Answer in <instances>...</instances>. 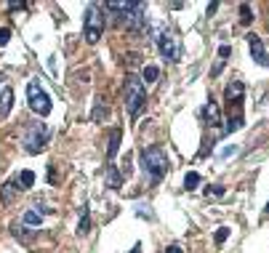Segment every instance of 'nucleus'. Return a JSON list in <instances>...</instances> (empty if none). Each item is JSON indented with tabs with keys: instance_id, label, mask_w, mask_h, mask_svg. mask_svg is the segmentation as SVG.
<instances>
[{
	"instance_id": "4",
	"label": "nucleus",
	"mask_w": 269,
	"mask_h": 253,
	"mask_svg": "<svg viewBox=\"0 0 269 253\" xmlns=\"http://www.w3.org/2000/svg\"><path fill=\"white\" fill-rule=\"evenodd\" d=\"M27 104H29V110H32L35 115H40V118L51 115V110H53L51 96L40 88V83H37V80H29L27 83Z\"/></svg>"
},
{
	"instance_id": "22",
	"label": "nucleus",
	"mask_w": 269,
	"mask_h": 253,
	"mask_svg": "<svg viewBox=\"0 0 269 253\" xmlns=\"http://www.w3.org/2000/svg\"><path fill=\"white\" fill-rule=\"evenodd\" d=\"M227 237H229V227H219L216 235H213V243L221 245V243H227Z\"/></svg>"
},
{
	"instance_id": "27",
	"label": "nucleus",
	"mask_w": 269,
	"mask_h": 253,
	"mask_svg": "<svg viewBox=\"0 0 269 253\" xmlns=\"http://www.w3.org/2000/svg\"><path fill=\"white\" fill-rule=\"evenodd\" d=\"M165 253H184V251H181V245L173 243V245H168V248H165Z\"/></svg>"
},
{
	"instance_id": "8",
	"label": "nucleus",
	"mask_w": 269,
	"mask_h": 253,
	"mask_svg": "<svg viewBox=\"0 0 269 253\" xmlns=\"http://www.w3.org/2000/svg\"><path fill=\"white\" fill-rule=\"evenodd\" d=\"M243 96H245V86H243V80H232L227 86V91H224V102H229V104H240L243 102Z\"/></svg>"
},
{
	"instance_id": "26",
	"label": "nucleus",
	"mask_w": 269,
	"mask_h": 253,
	"mask_svg": "<svg viewBox=\"0 0 269 253\" xmlns=\"http://www.w3.org/2000/svg\"><path fill=\"white\" fill-rule=\"evenodd\" d=\"M235 152H237V147L232 144V147H224V149H221V152H219V157H232Z\"/></svg>"
},
{
	"instance_id": "20",
	"label": "nucleus",
	"mask_w": 269,
	"mask_h": 253,
	"mask_svg": "<svg viewBox=\"0 0 269 253\" xmlns=\"http://www.w3.org/2000/svg\"><path fill=\"white\" fill-rule=\"evenodd\" d=\"M32 184H35V173H32V171H21V173H19V187H21V189L32 187Z\"/></svg>"
},
{
	"instance_id": "18",
	"label": "nucleus",
	"mask_w": 269,
	"mask_h": 253,
	"mask_svg": "<svg viewBox=\"0 0 269 253\" xmlns=\"http://www.w3.org/2000/svg\"><path fill=\"white\" fill-rule=\"evenodd\" d=\"M200 184V173L197 171H189L187 176H184V189H197Z\"/></svg>"
},
{
	"instance_id": "28",
	"label": "nucleus",
	"mask_w": 269,
	"mask_h": 253,
	"mask_svg": "<svg viewBox=\"0 0 269 253\" xmlns=\"http://www.w3.org/2000/svg\"><path fill=\"white\" fill-rule=\"evenodd\" d=\"M128 253H141V245H139V243H136V245H134V248H131Z\"/></svg>"
},
{
	"instance_id": "9",
	"label": "nucleus",
	"mask_w": 269,
	"mask_h": 253,
	"mask_svg": "<svg viewBox=\"0 0 269 253\" xmlns=\"http://www.w3.org/2000/svg\"><path fill=\"white\" fill-rule=\"evenodd\" d=\"M200 118L208 120V126H221V110H219V104L216 102H208L203 110H200Z\"/></svg>"
},
{
	"instance_id": "1",
	"label": "nucleus",
	"mask_w": 269,
	"mask_h": 253,
	"mask_svg": "<svg viewBox=\"0 0 269 253\" xmlns=\"http://www.w3.org/2000/svg\"><path fill=\"white\" fill-rule=\"evenodd\" d=\"M123 96H126V110L131 115V120H136L144 112V104H147V88H144V80L136 78V75H128L126 83H123Z\"/></svg>"
},
{
	"instance_id": "2",
	"label": "nucleus",
	"mask_w": 269,
	"mask_h": 253,
	"mask_svg": "<svg viewBox=\"0 0 269 253\" xmlns=\"http://www.w3.org/2000/svg\"><path fill=\"white\" fill-rule=\"evenodd\" d=\"M139 163H141V171L149 176L152 181H160L168 171V160H165V152L160 147H144L141 155H139Z\"/></svg>"
},
{
	"instance_id": "29",
	"label": "nucleus",
	"mask_w": 269,
	"mask_h": 253,
	"mask_svg": "<svg viewBox=\"0 0 269 253\" xmlns=\"http://www.w3.org/2000/svg\"><path fill=\"white\" fill-rule=\"evenodd\" d=\"M267 213H269V203H267Z\"/></svg>"
},
{
	"instance_id": "6",
	"label": "nucleus",
	"mask_w": 269,
	"mask_h": 253,
	"mask_svg": "<svg viewBox=\"0 0 269 253\" xmlns=\"http://www.w3.org/2000/svg\"><path fill=\"white\" fill-rule=\"evenodd\" d=\"M157 53L168 61H179L181 56V43H179V35L168 32V29H163V32L157 35Z\"/></svg>"
},
{
	"instance_id": "10",
	"label": "nucleus",
	"mask_w": 269,
	"mask_h": 253,
	"mask_svg": "<svg viewBox=\"0 0 269 253\" xmlns=\"http://www.w3.org/2000/svg\"><path fill=\"white\" fill-rule=\"evenodd\" d=\"M19 179L16 181H5L3 184V189H0V200H3V203H13V200H16V192H19Z\"/></svg>"
},
{
	"instance_id": "24",
	"label": "nucleus",
	"mask_w": 269,
	"mask_h": 253,
	"mask_svg": "<svg viewBox=\"0 0 269 253\" xmlns=\"http://www.w3.org/2000/svg\"><path fill=\"white\" fill-rule=\"evenodd\" d=\"M229 53H232V48H229V45H219V61H227Z\"/></svg>"
},
{
	"instance_id": "11",
	"label": "nucleus",
	"mask_w": 269,
	"mask_h": 253,
	"mask_svg": "<svg viewBox=\"0 0 269 253\" xmlns=\"http://www.w3.org/2000/svg\"><path fill=\"white\" fill-rule=\"evenodd\" d=\"M243 126H245V118H243V112H240V115H232V118L227 120V126L221 128V136H229V133L240 131Z\"/></svg>"
},
{
	"instance_id": "12",
	"label": "nucleus",
	"mask_w": 269,
	"mask_h": 253,
	"mask_svg": "<svg viewBox=\"0 0 269 253\" xmlns=\"http://www.w3.org/2000/svg\"><path fill=\"white\" fill-rule=\"evenodd\" d=\"M11 110H13V91L3 88V94H0V118H5Z\"/></svg>"
},
{
	"instance_id": "5",
	"label": "nucleus",
	"mask_w": 269,
	"mask_h": 253,
	"mask_svg": "<svg viewBox=\"0 0 269 253\" xmlns=\"http://www.w3.org/2000/svg\"><path fill=\"white\" fill-rule=\"evenodd\" d=\"M104 32V13H102V5H88L86 8V21H83V37L88 43H96Z\"/></svg>"
},
{
	"instance_id": "13",
	"label": "nucleus",
	"mask_w": 269,
	"mask_h": 253,
	"mask_svg": "<svg viewBox=\"0 0 269 253\" xmlns=\"http://www.w3.org/2000/svg\"><path fill=\"white\" fill-rule=\"evenodd\" d=\"M21 221H24L27 227H40L43 224V213L37 211V208H27L24 216H21Z\"/></svg>"
},
{
	"instance_id": "15",
	"label": "nucleus",
	"mask_w": 269,
	"mask_h": 253,
	"mask_svg": "<svg viewBox=\"0 0 269 253\" xmlns=\"http://www.w3.org/2000/svg\"><path fill=\"white\" fill-rule=\"evenodd\" d=\"M120 184H123L120 171L115 165H110V171H107V187H110V189H120Z\"/></svg>"
},
{
	"instance_id": "19",
	"label": "nucleus",
	"mask_w": 269,
	"mask_h": 253,
	"mask_svg": "<svg viewBox=\"0 0 269 253\" xmlns=\"http://www.w3.org/2000/svg\"><path fill=\"white\" fill-rule=\"evenodd\" d=\"M88 232H91V216H88V208H83V216H80L78 235H88Z\"/></svg>"
},
{
	"instance_id": "21",
	"label": "nucleus",
	"mask_w": 269,
	"mask_h": 253,
	"mask_svg": "<svg viewBox=\"0 0 269 253\" xmlns=\"http://www.w3.org/2000/svg\"><path fill=\"white\" fill-rule=\"evenodd\" d=\"M240 21H243V27H248L251 21H253V11H251V5H240Z\"/></svg>"
},
{
	"instance_id": "16",
	"label": "nucleus",
	"mask_w": 269,
	"mask_h": 253,
	"mask_svg": "<svg viewBox=\"0 0 269 253\" xmlns=\"http://www.w3.org/2000/svg\"><path fill=\"white\" fill-rule=\"evenodd\" d=\"M157 78H160V70H157L155 64H147V67L141 70V80H144V83H157Z\"/></svg>"
},
{
	"instance_id": "23",
	"label": "nucleus",
	"mask_w": 269,
	"mask_h": 253,
	"mask_svg": "<svg viewBox=\"0 0 269 253\" xmlns=\"http://www.w3.org/2000/svg\"><path fill=\"white\" fill-rule=\"evenodd\" d=\"M8 40H11V29L0 27V45H8Z\"/></svg>"
},
{
	"instance_id": "7",
	"label": "nucleus",
	"mask_w": 269,
	"mask_h": 253,
	"mask_svg": "<svg viewBox=\"0 0 269 253\" xmlns=\"http://www.w3.org/2000/svg\"><path fill=\"white\" fill-rule=\"evenodd\" d=\"M248 45H251V56H253V61H256L259 67H269V51L264 48L261 37L251 32V35H248Z\"/></svg>"
},
{
	"instance_id": "3",
	"label": "nucleus",
	"mask_w": 269,
	"mask_h": 253,
	"mask_svg": "<svg viewBox=\"0 0 269 253\" xmlns=\"http://www.w3.org/2000/svg\"><path fill=\"white\" fill-rule=\"evenodd\" d=\"M48 141H51V128L45 123H29L24 131V139H21L27 155H40Z\"/></svg>"
},
{
	"instance_id": "25",
	"label": "nucleus",
	"mask_w": 269,
	"mask_h": 253,
	"mask_svg": "<svg viewBox=\"0 0 269 253\" xmlns=\"http://www.w3.org/2000/svg\"><path fill=\"white\" fill-rule=\"evenodd\" d=\"M205 192H208L211 197H219V195H224V187H219V184H213V187H208V189H205Z\"/></svg>"
},
{
	"instance_id": "14",
	"label": "nucleus",
	"mask_w": 269,
	"mask_h": 253,
	"mask_svg": "<svg viewBox=\"0 0 269 253\" xmlns=\"http://www.w3.org/2000/svg\"><path fill=\"white\" fill-rule=\"evenodd\" d=\"M120 136H123V131L120 128H115V133L110 136V149H107V160H115V155H118V149H120Z\"/></svg>"
},
{
	"instance_id": "17",
	"label": "nucleus",
	"mask_w": 269,
	"mask_h": 253,
	"mask_svg": "<svg viewBox=\"0 0 269 253\" xmlns=\"http://www.w3.org/2000/svg\"><path fill=\"white\" fill-rule=\"evenodd\" d=\"M107 112H110V107H107L104 99H99V102H96V110H94V115H91V118H94V123H102V120L107 118Z\"/></svg>"
},
{
	"instance_id": "30",
	"label": "nucleus",
	"mask_w": 269,
	"mask_h": 253,
	"mask_svg": "<svg viewBox=\"0 0 269 253\" xmlns=\"http://www.w3.org/2000/svg\"><path fill=\"white\" fill-rule=\"evenodd\" d=\"M0 80H3V78H0Z\"/></svg>"
}]
</instances>
